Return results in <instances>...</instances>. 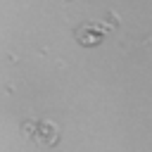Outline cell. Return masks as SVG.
I'll return each mask as SVG.
<instances>
[{
    "instance_id": "6da1fadb",
    "label": "cell",
    "mask_w": 152,
    "mask_h": 152,
    "mask_svg": "<svg viewBox=\"0 0 152 152\" xmlns=\"http://www.w3.org/2000/svg\"><path fill=\"white\" fill-rule=\"evenodd\" d=\"M76 36H78V40H81L83 45H95V43L102 40V28H100V24L88 21V24H83V26L78 28Z\"/></svg>"
},
{
    "instance_id": "7a4b0ae2",
    "label": "cell",
    "mask_w": 152,
    "mask_h": 152,
    "mask_svg": "<svg viewBox=\"0 0 152 152\" xmlns=\"http://www.w3.org/2000/svg\"><path fill=\"white\" fill-rule=\"evenodd\" d=\"M59 138V128L52 124V121H40L38 128H36V140L45 142V145H55Z\"/></svg>"
}]
</instances>
